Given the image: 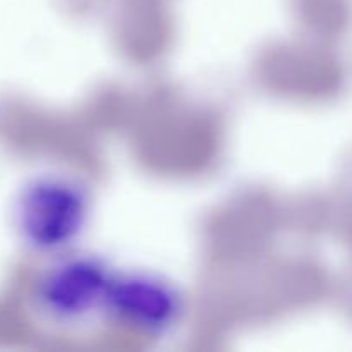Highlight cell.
<instances>
[{"label":"cell","mask_w":352,"mask_h":352,"mask_svg":"<svg viewBox=\"0 0 352 352\" xmlns=\"http://www.w3.org/2000/svg\"><path fill=\"white\" fill-rule=\"evenodd\" d=\"M26 219L34 241L52 246L67 241L82 219V198L67 184H48L33 192Z\"/></svg>","instance_id":"cell-1"},{"label":"cell","mask_w":352,"mask_h":352,"mask_svg":"<svg viewBox=\"0 0 352 352\" xmlns=\"http://www.w3.org/2000/svg\"><path fill=\"white\" fill-rule=\"evenodd\" d=\"M91 270L93 268L76 265L69 268L65 275L58 274L48 287L47 301L60 315H81L96 301L91 298L96 292V277Z\"/></svg>","instance_id":"cell-2"}]
</instances>
